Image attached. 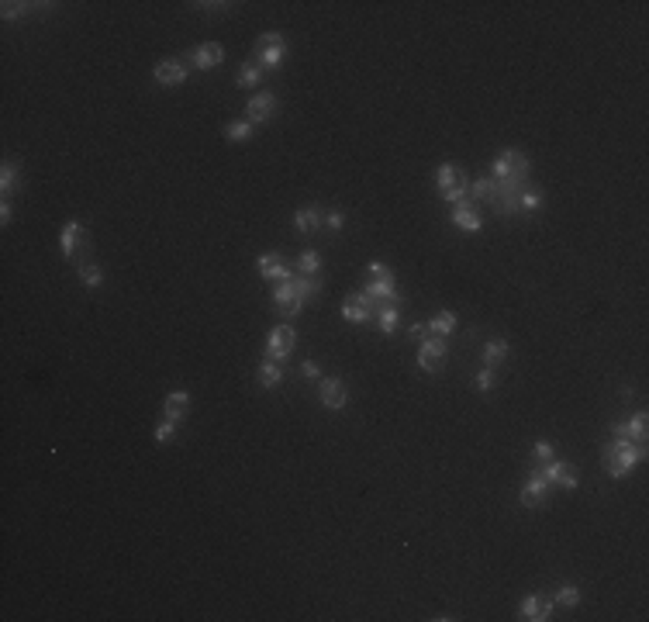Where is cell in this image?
Segmentation results:
<instances>
[{"label":"cell","instance_id":"1","mask_svg":"<svg viewBox=\"0 0 649 622\" xmlns=\"http://www.w3.org/2000/svg\"><path fill=\"white\" fill-rule=\"evenodd\" d=\"M643 460H646L643 442L615 440V442H608V446H604V466H608V474H611V477H625L632 466L643 464Z\"/></svg>","mask_w":649,"mask_h":622},{"label":"cell","instance_id":"2","mask_svg":"<svg viewBox=\"0 0 649 622\" xmlns=\"http://www.w3.org/2000/svg\"><path fill=\"white\" fill-rule=\"evenodd\" d=\"M494 183H497V197H494L491 207L497 214H515L521 190L528 187V173H515V177H504V180H494Z\"/></svg>","mask_w":649,"mask_h":622},{"label":"cell","instance_id":"3","mask_svg":"<svg viewBox=\"0 0 649 622\" xmlns=\"http://www.w3.org/2000/svg\"><path fill=\"white\" fill-rule=\"evenodd\" d=\"M294 346H297V329L294 325H277V329H270V336H266V360H277L284 363L290 353H294Z\"/></svg>","mask_w":649,"mask_h":622},{"label":"cell","instance_id":"4","mask_svg":"<svg viewBox=\"0 0 649 622\" xmlns=\"http://www.w3.org/2000/svg\"><path fill=\"white\" fill-rule=\"evenodd\" d=\"M342 318H345V322H356V325L373 322V318H377V301H373L366 290H356V294H349V298L342 301Z\"/></svg>","mask_w":649,"mask_h":622},{"label":"cell","instance_id":"5","mask_svg":"<svg viewBox=\"0 0 649 622\" xmlns=\"http://www.w3.org/2000/svg\"><path fill=\"white\" fill-rule=\"evenodd\" d=\"M445 339H439V336H428V339H421L418 342V366L425 370V373H439L442 370V363H445Z\"/></svg>","mask_w":649,"mask_h":622},{"label":"cell","instance_id":"6","mask_svg":"<svg viewBox=\"0 0 649 622\" xmlns=\"http://www.w3.org/2000/svg\"><path fill=\"white\" fill-rule=\"evenodd\" d=\"M318 401H321V408L342 412V408L349 405V388H345V381H342V377H321V384H318Z\"/></svg>","mask_w":649,"mask_h":622},{"label":"cell","instance_id":"7","mask_svg":"<svg viewBox=\"0 0 649 622\" xmlns=\"http://www.w3.org/2000/svg\"><path fill=\"white\" fill-rule=\"evenodd\" d=\"M539 470H543V477L549 481V484H560L563 491H573V488L580 484V470H577L573 464H567V460H549V464H543Z\"/></svg>","mask_w":649,"mask_h":622},{"label":"cell","instance_id":"8","mask_svg":"<svg viewBox=\"0 0 649 622\" xmlns=\"http://www.w3.org/2000/svg\"><path fill=\"white\" fill-rule=\"evenodd\" d=\"M549 481L543 477V470L536 466L532 474H528V481H525V488H521V505L525 508H543V505H549Z\"/></svg>","mask_w":649,"mask_h":622},{"label":"cell","instance_id":"9","mask_svg":"<svg viewBox=\"0 0 649 622\" xmlns=\"http://www.w3.org/2000/svg\"><path fill=\"white\" fill-rule=\"evenodd\" d=\"M494 180H504V177H515V173H528V156L518 149H504L494 159Z\"/></svg>","mask_w":649,"mask_h":622},{"label":"cell","instance_id":"10","mask_svg":"<svg viewBox=\"0 0 649 622\" xmlns=\"http://www.w3.org/2000/svg\"><path fill=\"white\" fill-rule=\"evenodd\" d=\"M273 305L284 311L287 318H294V315H301V311H304V298L297 294L294 277H290V280H280V284L273 287Z\"/></svg>","mask_w":649,"mask_h":622},{"label":"cell","instance_id":"11","mask_svg":"<svg viewBox=\"0 0 649 622\" xmlns=\"http://www.w3.org/2000/svg\"><path fill=\"white\" fill-rule=\"evenodd\" d=\"M277 97L270 94V90H262V94H253L249 104H245V121H253V125H262V121H270L273 114H277Z\"/></svg>","mask_w":649,"mask_h":622},{"label":"cell","instance_id":"12","mask_svg":"<svg viewBox=\"0 0 649 622\" xmlns=\"http://www.w3.org/2000/svg\"><path fill=\"white\" fill-rule=\"evenodd\" d=\"M256 270H260L262 280H270V284H280V280H290V277H294V270H287L284 266L280 253H262V256L256 259Z\"/></svg>","mask_w":649,"mask_h":622},{"label":"cell","instance_id":"13","mask_svg":"<svg viewBox=\"0 0 649 622\" xmlns=\"http://www.w3.org/2000/svg\"><path fill=\"white\" fill-rule=\"evenodd\" d=\"M79 246H83V225L79 222H66L62 225V232H59V249H62V256L70 259V263H79Z\"/></svg>","mask_w":649,"mask_h":622},{"label":"cell","instance_id":"14","mask_svg":"<svg viewBox=\"0 0 649 622\" xmlns=\"http://www.w3.org/2000/svg\"><path fill=\"white\" fill-rule=\"evenodd\" d=\"M518 616L528 622H549L553 619V601H545L543 595H525L518 605Z\"/></svg>","mask_w":649,"mask_h":622},{"label":"cell","instance_id":"15","mask_svg":"<svg viewBox=\"0 0 649 622\" xmlns=\"http://www.w3.org/2000/svg\"><path fill=\"white\" fill-rule=\"evenodd\" d=\"M187 73H190V70H187L183 59H162L152 77H156V83H162V87H180L183 80H187Z\"/></svg>","mask_w":649,"mask_h":622},{"label":"cell","instance_id":"16","mask_svg":"<svg viewBox=\"0 0 649 622\" xmlns=\"http://www.w3.org/2000/svg\"><path fill=\"white\" fill-rule=\"evenodd\" d=\"M190 62H194L197 70H218V66L225 62V49H221L218 42H204V45H197V49L190 52Z\"/></svg>","mask_w":649,"mask_h":622},{"label":"cell","instance_id":"17","mask_svg":"<svg viewBox=\"0 0 649 622\" xmlns=\"http://www.w3.org/2000/svg\"><path fill=\"white\" fill-rule=\"evenodd\" d=\"M401 305L404 301H377V325H380V332L384 336H394L397 332V322H401Z\"/></svg>","mask_w":649,"mask_h":622},{"label":"cell","instance_id":"18","mask_svg":"<svg viewBox=\"0 0 649 622\" xmlns=\"http://www.w3.org/2000/svg\"><path fill=\"white\" fill-rule=\"evenodd\" d=\"M363 290L373 298V301H404L401 290L394 287V273H390V277H370Z\"/></svg>","mask_w":649,"mask_h":622},{"label":"cell","instance_id":"19","mask_svg":"<svg viewBox=\"0 0 649 622\" xmlns=\"http://www.w3.org/2000/svg\"><path fill=\"white\" fill-rule=\"evenodd\" d=\"M190 412V394L187 391H170L166 394V401H162V418H170V422H183Z\"/></svg>","mask_w":649,"mask_h":622},{"label":"cell","instance_id":"20","mask_svg":"<svg viewBox=\"0 0 649 622\" xmlns=\"http://www.w3.org/2000/svg\"><path fill=\"white\" fill-rule=\"evenodd\" d=\"M290 222H294V229H297V232H318V229H321V225H325V211H321V207H301V211H294V218H290Z\"/></svg>","mask_w":649,"mask_h":622},{"label":"cell","instance_id":"21","mask_svg":"<svg viewBox=\"0 0 649 622\" xmlns=\"http://www.w3.org/2000/svg\"><path fill=\"white\" fill-rule=\"evenodd\" d=\"M453 225H456L460 232L473 235V232H480V229H484V218L473 211V204H463V207H453Z\"/></svg>","mask_w":649,"mask_h":622},{"label":"cell","instance_id":"22","mask_svg":"<svg viewBox=\"0 0 649 622\" xmlns=\"http://www.w3.org/2000/svg\"><path fill=\"white\" fill-rule=\"evenodd\" d=\"M284 55H287V45H256V62H260L266 73H273V70H280L284 66Z\"/></svg>","mask_w":649,"mask_h":622},{"label":"cell","instance_id":"23","mask_svg":"<svg viewBox=\"0 0 649 622\" xmlns=\"http://www.w3.org/2000/svg\"><path fill=\"white\" fill-rule=\"evenodd\" d=\"M256 381H260V388H266V391L280 388V384H284V366L277 360H262L260 370H256Z\"/></svg>","mask_w":649,"mask_h":622},{"label":"cell","instance_id":"24","mask_svg":"<svg viewBox=\"0 0 649 622\" xmlns=\"http://www.w3.org/2000/svg\"><path fill=\"white\" fill-rule=\"evenodd\" d=\"M18 187H21V166L7 159V163L0 166V194H4V201H7Z\"/></svg>","mask_w":649,"mask_h":622},{"label":"cell","instance_id":"25","mask_svg":"<svg viewBox=\"0 0 649 622\" xmlns=\"http://www.w3.org/2000/svg\"><path fill=\"white\" fill-rule=\"evenodd\" d=\"M77 273H79V284H87V287H101L104 284V266L101 263H94V259H79L77 263Z\"/></svg>","mask_w":649,"mask_h":622},{"label":"cell","instance_id":"26","mask_svg":"<svg viewBox=\"0 0 649 622\" xmlns=\"http://www.w3.org/2000/svg\"><path fill=\"white\" fill-rule=\"evenodd\" d=\"M262 73H266V70H262L260 62L253 59V62H245V66L238 70V77H235V83H238L242 90H253V87H260V83H262Z\"/></svg>","mask_w":649,"mask_h":622},{"label":"cell","instance_id":"27","mask_svg":"<svg viewBox=\"0 0 649 622\" xmlns=\"http://www.w3.org/2000/svg\"><path fill=\"white\" fill-rule=\"evenodd\" d=\"M470 194H473V201H480V204H494L497 183H494V177H480V180L470 183Z\"/></svg>","mask_w":649,"mask_h":622},{"label":"cell","instance_id":"28","mask_svg":"<svg viewBox=\"0 0 649 622\" xmlns=\"http://www.w3.org/2000/svg\"><path fill=\"white\" fill-rule=\"evenodd\" d=\"M467 194H470V177H467V173H463L460 180L453 183L449 190H442L445 204H453V207H463V204H470V201H467Z\"/></svg>","mask_w":649,"mask_h":622},{"label":"cell","instance_id":"29","mask_svg":"<svg viewBox=\"0 0 649 622\" xmlns=\"http://www.w3.org/2000/svg\"><path fill=\"white\" fill-rule=\"evenodd\" d=\"M508 356V339H487L484 342V366H497V363Z\"/></svg>","mask_w":649,"mask_h":622},{"label":"cell","instance_id":"30","mask_svg":"<svg viewBox=\"0 0 649 622\" xmlns=\"http://www.w3.org/2000/svg\"><path fill=\"white\" fill-rule=\"evenodd\" d=\"M449 332H456V315H453V311H439V315L428 322V336L445 339Z\"/></svg>","mask_w":649,"mask_h":622},{"label":"cell","instance_id":"31","mask_svg":"<svg viewBox=\"0 0 649 622\" xmlns=\"http://www.w3.org/2000/svg\"><path fill=\"white\" fill-rule=\"evenodd\" d=\"M463 173H467L463 166H456V163H442L439 170H436V187H439V190H449V187L460 180Z\"/></svg>","mask_w":649,"mask_h":622},{"label":"cell","instance_id":"32","mask_svg":"<svg viewBox=\"0 0 649 622\" xmlns=\"http://www.w3.org/2000/svg\"><path fill=\"white\" fill-rule=\"evenodd\" d=\"M545 204V194L539 190V187H525L518 197V211H525V214H532V211H539V207Z\"/></svg>","mask_w":649,"mask_h":622},{"label":"cell","instance_id":"33","mask_svg":"<svg viewBox=\"0 0 649 622\" xmlns=\"http://www.w3.org/2000/svg\"><path fill=\"white\" fill-rule=\"evenodd\" d=\"M318 270H321V253H318V249H304V253L297 256V273L314 277Z\"/></svg>","mask_w":649,"mask_h":622},{"label":"cell","instance_id":"34","mask_svg":"<svg viewBox=\"0 0 649 622\" xmlns=\"http://www.w3.org/2000/svg\"><path fill=\"white\" fill-rule=\"evenodd\" d=\"M556 605H563V609H577V605H580V588L570 584V581H567V584H560V588H556Z\"/></svg>","mask_w":649,"mask_h":622},{"label":"cell","instance_id":"35","mask_svg":"<svg viewBox=\"0 0 649 622\" xmlns=\"http://www.w3.org/2000/svg\"><path fill=\"white\" fill-rule=\"evenodd\" d=\"M625 422H628V440L632 442H646V429H649L646 412H636L632 418H625Z\"/></svg>","mask_w":649,"mask_h":622},{"label":"cell","instance_id":"36","mask_svg":"<svg viewBox=\"0 0 649 622\" xmlns=\"http://www.w3.org/2000/svg\"><path fill=\"white\" fill-rule=\"evenodd\" d=\"M253 131H256L253 121H232V125L225 129V138H232V142H249V138H253Z\"/></svg>","mask_w":649,"mask_h":622},{"label":"cell","instance_id":"37","mask_svg":"<svg viewBox=\"0 0 649 622\" xmlns=\"http://www.w3.org/2000/svg\"><path fill=\"white\" fill-rule=\"evenodd\" d=\"M294 287H297V294H301L304 301H308V298H314V294L321 290V287H318V280H314V277H304V273H294Z\"/></svg>","mask_w":649,"mask_h":622},{"label":"cell","instance_id":"38","mask_svg":"<svg viewBox=\"0 0 649 622\" xmlns=\"http://www.w3.org/2000/svg\"><path fill=\"white\" fill-rule=\"evenodd\" d=\"M177 425H180V422H170V418H162V422L156 425V432H152V440H156L159 446H162V442H173V436H177Z\"/></svg>","mask_w":649,"mask_h":622},{"label":"cell","instance_id":"39","mask_svg":"<svg viewBox=\"0 0 649 622\" xmlns=\"http://www.w3.org/2000/svg\"><path fill=\"white\" fill-rule=\"evenodd\" d=\"M532 457H536V464L543 466V464H549V460H556V449H553V442L549 440H539L532 446Z\"/></svg>","mask_w":649,"mask_h":622},{"label":"cell","instance_id":"40","mask_svg":"<svg viewBox=\"0 0 649 622\" xmlns=\"http://www.w3.org/2000/svg\"><path fill=\"white\" fill-rule=\"evenodd\" d=\"M28 4H18V0H4L0 4V14H4V21H14V18H25Z\"/></svg>","mask_w":649,"mask_h":622},{"label":"cell","instance_id":"41","mask_svg":"<svg viewBox=\"0 0 649 622\" xmlns=\"http://www.w3.org/2000/svg\"><path fill=\"white\" fill-rule=\"evenodd\" d=\"M494 388H497V373H494V366H484L477 373V391H494Z\"/></svg>","mask_w":649,"mask_h":622},{"label":"cell","instance_id":"42","mask_svg":"<svg viewBox=\"0 0 649 622\" xmlns=\"http://www.w3.org/2000/svg\"><path fill=\"white\" fill-rule=\"evenodd\" d=\"M342 225H345V211H328L325 214V229L328 232H342Z\"/></svg>","mask_w":649,"mask_h":622},{"label":"cell","instance_id":"43","mask_svg":"<svg viewBox=\"0 0 649 622\" xmlns=\"http://www.w3.org/2000/svg\"><path fill=\"white\" fill-rule=\"evenodd\" d=\"M260 45H284V35H280V31H262Z\"/></svg>","mask_w":649,"mask_h":622},{"label":"cell","instance_id":"44","mask_svg":"<svg viewBox=\"0 0 649 622\" xmlns=\"http://www.w3.org/2000/svg\"><path fill=\"white\" fill-rule=\"evenodd\" d=\"M301 373H304V377H311V381H314V377H321V366H318L314 360H304V363H301Z\"/></svg>","mask_w":649,"mask_h":622},{"label":"cell","instance_id":"45","mask_svg":"<svg viewBox=\"0 0 649 622\" xmlns=\"http://www.w3.org/2000/svg\"><path fill=\"white\" fill-rule=\"evenodd\" d=\"M366 270H370V277H390V266H387V263H370Z\"/></svg>","mask_w":649,"mask_h":622},{"label":"cell","instance_id":"46","mask_svg":"<svg viewBox=\"0 0 649 622\" xmlns=\"http://www.w3.org/2000/svg\"><path fill=\"white\" fill-rule=\"evenodd\" d=\"M194 7H201V11H225L228 4H225V0H214V4H211V0H201V4H194Z\"/></svg>","mask_w":649,"mask_h":622},{"label":"cell","instance_id":"47","mask_svg":"<svg viewBox=\"0 0 649 622\" xmlns=\"http://www.w3.org/2000/svg\"><path fill=\"white\" fill-rule=\"evenodd\" d=\"M611 432H615V440H628V422H625V418H619Z\"/></svg>","mask_w":649,"mask_h":622},{"label":"cell","instance_id":"48","mask_svg":"<svg viewBox=\"0 0 649 622\" xmlns=\"http://www.w3.org/2000/svg\"><path fill=\"white\" fill-rule=\"evenodd\" d=\"M425 336H428V325H421V322H415V325H411V339H418V342H421Z\"/></svg>","mask_w":649,"mask_h":622},{"label":"cell","instance_id":"49","mask_svg":"<svg viewBox=\"0 0 649 622\" xmlns=\"http://www.w3.org/2000/svg\"><path fill=\"white\" fill-rule=\"evenodd\" d=\"M0 222H4V225H11V201H4V204H0Z\"/></svg>","mask_w":649,"mask_h":622}]
</instances>
